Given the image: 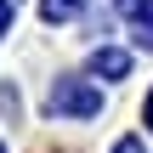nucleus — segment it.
Listing matches in <instances>:
<instances>
[{
  "label": "nucleus",
  "mask_w": 153,
  "mask_h": 153,
  "mask_svg": "<svg viewBox=\"0 0 153 153\" xmlns=\"http://www.w3.org/2000/svg\"><path fill=\"white\" fill-rule=\"evenodd\" d=\"M102 108V97L85 85V79H57L51 91H45V114H74V119H91Z\"/></svg>",
  "instance_id": "obj_1"
},
{
  "label": "nucleus",
  "mask_w": 153,
  "mask_h": 153,
  "mask_svg": "<svg viewBox=\"0 0 153 153\" xmlns=\"http://www.w3.org/2000/svg\"><path fill=\"white\" fill-rule=\"evenodd\" d=\"M91 68H97V74H114V79H119V74L131 68V57H125V51H97V57H91Z\"/></svg>",
  "instance_id": "obj_2"
},
{
  "label": "nucleus",
  "mask_w": 153,
  "mask_h": 153,
  "mask_svg": "<svg viewBox=\"0 0 153 153\" xmlns=\"http://www.w3.org/2000/svg\"><path fill=\"white\" fill-rule=\"evenodd\" d=\"M79 6H85V0H45V6H40V11H45V17H51V23H68V17H74V11H79Z\"/></svg>",
  "instance_id": "obj_3"
},
{
  "label": "nucleus",
  "mask_w": 153,
  "mask_h": 153,
  "mask_svg": "<svg viewBox=\"0 0 153 153\" xmlns=\"http://www.w3.org/2000/svg\"><path fill=\"white\" fill-rule=\"evenodd\" d=\"M136 40H142V45H153V0L136 11Z\"/></svg>",
  "instance_id": "obj_4"
},
{
  "label": "nucleus",
  "mask_w": 153,
  "mask_h": 153,
  "mask_svg": "<svg viewBox=\"0 0 153 153\" xmlns=\"http://www.w3.org/2000/svg\"><path fill=\"white\" fill-rule=\"evenodd\" d=\"M119 6H125V11H142V0H119Z\"/></svg>",
  "instance_id": "obj_5"
},
{
  "label": "nucleus",
  "mask_w": 153,
  "mask_h": 153,
  "mask_svg": "<svg viewBox=\"0 0 153 153\" xmlns=\"http://www.w3.org/2000/svg\"><path fill=\"white\" fill-rule=\"evenodd\" d=\"M148 131H153V97H148Z\"/></svg>",
  "instance_id": "obj_6"
},
{
  "label": "nucleus",
  "mask_w": 153,
  "mask_h": 153,
  "mask_svg": "<svg viewBox=\"0 0 153 153\" xmlns=\"http://www.w3.org/2000/svg\"><path fill=\"white\" fill-rule=\"evenodd\" d=\"M0 153H6V148H0Z\"/></svg>",
  "instance_id": "obj_7"
}]
</instances>
